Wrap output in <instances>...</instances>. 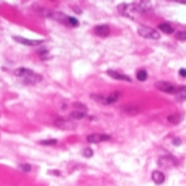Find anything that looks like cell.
<instances>
[{"mask_svg":"<svg viewBox=\"0 0 186 186\" xmlns=\"http://www.w3.org/2000/svg\"><path fill=\"white\" fill-rule=\"evenodd\" d=\"M14 75L17 78H20V79H23V82L26 85H37L42 80L41 75L33 72L31 69H27V68H18V69H16Z\"/></svg>","mask_w":186,"mask_h":186,"instance_id":"6da1fadb","label":"cell"},{"mask_svg":"<svg viewBox=\"0 0 186 186\" xmlns=\"http://www.w3.org/2000/svg\"><path fill=\"white\" fill-rule=\"evenodd\" d=\"M138 34L141 37H144V38H148V40H159L161 38V34L159 31H157V30H154V28H150V27H138Z\"/></svg>","mask_w":186,"mask_h":186,"instance_id":"7a4b0ae2","label":"cell"},{"mask_svg":"<svg viewBox=\"0 0 186 186\" xmlns=\"http://www.w3.org/2000/svg\"><path fill=\"white\" fill-rule=\"evenodd\" d=\"M119 13L127 18H134V16L137 14V11L134 9V4H126V3L119 6Z\"/></svg>","mask_w":186,"mask_h":186,"instance_id":"3957f363","label":"cell"},{"mask_svg":"<svg viewBox=\"0 0 186 186\" xmlns=\"http://www.w3.org/2000/svg\"><path fill=\"white\" fill-rule=\"evenodd\" d=\"M109 134H99V133H95V134H89L86 137L88 142H92V144H96V142H104V141H110Z\"/></svg>","mask_w":186,"mask_h":186,"instance_id":"277c9868","label":"cell"},{"mask_svg":"<svg viewBox=\"0 0 186 186\" xmlns=\"http://www.w3.org/2000/svg\"><path fill=\"white\" fill-rule=\"evenodd\" d=\"M17 42L23 45H28V47H35V45H41L44 40H28V38H24V37H18V35H14L13 37Z\"/></svg>","mask_w":186,"mask_h":186,"instance_id":"5b68a950","label":"cell"},{"mask_svg":"<svg viewBox=\"0 0 186 186\" xmlns=\"http://www.w3.org/2000/svg\"><path fill=\"white\" fill-rule=\"evenodd\" d=\"M155 86H157L158 90L165 92V93H176V90H178V89H176L172 83H169V82H158Z\"/></svg>","mask_w":186,"mask_h":186,"instance_id":"8992f818","label":"cell"},{"mask_svg":"<svg viewBox=\"0 0 186 186\" xmlns=\"http://www.w3.org/2000/svg\"><path fill=\"white\" fill-rule=\"evenodd\" d=\"M55 126L62 130H72L73 128V123L68 119H62V117H58L57 120H55Z\"/></svg>","mask_w":186,"mask_h":186,"instance_id":"52a82bcc","label":"cell"},{"mask_svg":"<svg viewBox=\"0 0 186 186\" xmlns=\"http://www.w3.org/2000/svg\"><path fill=\"white\" fill-rule=\"evenodd\" d=\"M134 9L137 13H145L151 10V3L148 0H141L138 3H134Z\"/></svg>","mask_w":186,"mask_h":186,"instance_id":"ba28073f","label":"cell"},{"mask_svg":"<svg viewBox=\"0 0 186 186\" xmlns=\"http://www.w3.org/2000/svg\"><path fill=\"white\" fill-rule=\"evenodd\" d=\"M158 164H159V166H162V168H171V166L176 165L178 162H176L175 158H172V157H161L159 159H158Z\"/></svg>","mask_w":186,"mask_h":186,"instance_id":"9c48e42d","label":"cell"},{"mask_svg":"<svg viewBox=\"0 0 186 186\" xmlns=\"http://www.w3.org/2000/svg\"><path fill=\"white\" fill-rule=\"evenodd\" d=\"M107 73H109V76L114 78V79L117 80H124V82H131V78L127 76V75H123V73L117 72V71H107Z\"/></svg>","mask_w":186,"mask_h":186,"instance_id":"30bf717a","label":"cell"},{"mask_svg":"<svg viewBox=\"0 0 186 186\" xmlns=\"http://www.w3.org/2000/svg\"><path fill=\"white\" fill-rule=\"evenodd\" d=\"M95 33L97 34L99 37H107L110 34V27L109 26H96Z\"/></svg>","mask_w":186,"mask_h":186,"instance_id":"8fae6325","label":"cell"},{"mask_svg":"<svg viewBox=\"0 0 186 186\" xmlns=\"http://www.w3.org/2000/svg\"><path fill=\"white\" fill-rule=\"evenodd\" d=\"M152 181L157 185H162L165 182V175L161 171H154L152 172Z\"/></svg>","mask_w":186,"mask_h":186,"instance_id":"7c38bea8","label":"cell"},{"mask_svg":"<svg viewBox=\"0 0 186 186\" xmlns=\"http://www.w3.org/2000/svg\"><path fill=\"white\" fill-rule=\"evenodd\" d=\"M121 111L128 114V116H134V114H137L140 111V109L137 106H124L121 107Z\"/></svg>","mask_w":186,"mask_h":186,"instance_id":"4fadbf2b","label":"cell"},{"mask_svg":"<svg viewBox=\"0 0 186 186\" xmlns=\"http://www.w3.org/2000/svg\"><path fill=\"white\" fill-rule=\"evenodd\" d=\"M120 97V92H113V93H110V95L106 96V104H113L119 100Z\"/></svg>","mask_w":186,"mask_h":186,"instance_id":"5bb4252c","label":"cell"},{"mask_svg":"<svg viewBox=\"0 0 186 186\" xmlns=\"http://www.w3.org/2000/svg\"><path fill=\"white\" fill-rule=\"evenodd\" d=\"M158 28H159V31H162V33H165V34L173 33V27H172L169 23H161L159 26H158Z\"/></svg>","mask_w":186,"mask_h":186,"instance_id":"9a60e30c","label":"cell"},{"mask_svg":"<svg viewBox=\"0 0 186 186\" xmlns=\"http://www.w3.org/2000/svg\"><path fill=\"white\" fill-rule=\"evenodd\" d=\"M85 116H86V113L79 111V110H73L72 113H71V119L72 120H82V119H85Z\"/></svg>","mask_w":186,"mask_h":186,"instance_id":"2e32d148","label":"cell"},{"mask_svg":"<svg viewBox=\"0 0 186 186\" xmlns=\"http://www.w3.org/2000/svg\"><path fill=\"white\" fill-rule=\"evenodd\" d=\"M168 121L171 124H179L182 121V116L181 114H172V116L168 117Z\"/></svg>","mask_w":186,"mask_h":186,"instance_id":"e0dca14e","label":"cell"},{"mask_svg":"<svg viewBox=\"0 0 186 186\" xmlns=\"http://www.w3.org/2000/svg\"><path fill=\"white\" fill-rule=\"evenodd\" d=\"M176 99L178 100H186V86L176 90Z\"/></svg>","mask_w":186,"mask_h":186,"instance_id":"ac0fdd59","label":"cell"},{"mask_svg":"<svg viewBox=\"0 0 186 186\" xmlns=\"http://www.w3.org/2000/svg\"><path fill=\"white\" fill-rule=\"evenodd\" d=\"M147 78H148V73H147V71L141 69L137 72V79L140 80V82H144V80H147Z\"/></svg>","mask_w":186,"mask_h":186,"instance_id":"d6986e66","label":"cell"},{"mask_svg":"<svg viewBox=\"0 0 186 186\" xmlns=\"http://www.w3.org/2000/svg\"><path fill=\"white\" fill-rule=\"evenodd\" d=\"M93 100H96V102L102 103V104H106V96L104 95H92L90 96Z\"/></svg>","mask_w":186,"mask_h":186,"instance_id":"ffe728a7","label":"cell"},{"mask_svg":"<svg viewBox=\"0 0 186 186\" xmlns=\"http://www.w3.org/2000/svg\"><path fill=\"white\" fill-rule=\"evenodd\" d=\"M73 107H75V110H79V111H83V113H88V107L85 106L83 103H75L73 104Z\"/></svg>","mask_w":186,"mask_h":186,"instance_id":"44dd1931","label":"cell"},{"mask_svg":"<svg viewBox=\"0 0 186 186\" xmlns=\"http://www.w3.org/2000/svg\"><path fill=\"white\" fill-rule=\"evenodd\" d=\"M41 145H57L58 144V141L55 138H49V140H42V141H40Z\"/></svg>","mask_w":186,"mask_h":186,"instance_id":"7402d4cb","label":"cell"},{"mask_svg":"<svg viewBox=\"0 0 186 186\" xmlns=\"http://www.w3.org/2000/svg\"><path fill=\"white\" fill-rule=\"evenodd\" d=\"M66 23H69L72 27L79 26V21H78V18H75V17H68V18H66Z\"/></svg>","mask_w":186,"mask_h":186,"instance_id":"603a6c76","label":"cell"},{"mask_svg":"<svg viewBox=\"0 0 186 186\" xmlns=\"http://www.w3.org/2000/svg\"><path fill=\"white\" fill-rule=\"evenodd\" d=\"M176 40L179 41H186V31H178V33L175 34Z\"/></svg>","mask_w":186,"mask_h":186,"instance_id":"cb8c5ba5","label":"cell"},{"mask_svg":"<svg viewBox=\"0 0 186 186\" xmlns=\"http://www.w3.org/2000/svg\"><path fill=\"white\" fill-rule=\"evenodd\" d=\"M18 169H21V171H24V172H30V171H31V165H28V164H20Z\"/></svg>","mask_w":186,"mask_h":186,"instance_id":"d4e9b609","label":"cell"},{"mask_svg":"<svg viewBox=\"0 0 186 186\" xmlns=\"http://www.w3.org/2000/svg\"><path fill=\"white\" fill-rule=\"evenodd\" d=\"M83 155H85V157H88V158H90L92 155H93V151H92L90 148H85V150H83Z\"/></svg>","mask_w":186,"mask_h":186,"instance_id":"484cf974","label":"cell"},{"mask_svg":"<svg viewBox=\"0 0 186 186\" xmlns=\"http://www.w3.org/2000/svg\"><path fill=\"white\" fill-rule=\"evenodd\" d=\"M179 75H181L182 78H186V69H181L179 71Z\"/></svg>","mask_w":186,"mask_h":186,"instance_id":"4316f807","label":"cell"},{"mask_svg":"<svg viewBox=\"0 0 186 186\" xmlns=\"http://www.w3.org/2000/svg\"><path fill=\"white\" fill-rule=\"evenodd\" d=\"M181 142H182V141H181L179 138H175V140H173V145H181Z\"/></svg>","mask_w":186,"mask_h":186,"instance_id":"83f0119b","label":"cell"},{"mask_svg":"<svg viewBox=\"0 0 186 186\" xmlns=\"http://www.w3.org/2000/svg\"><path fill=\"white\" fill-rule=\"evenodd\" d=\"M172 2H178V3H182V4H186V0H172Z\"/></svg>","mask_w":186,"mask_h":186,"instance_id":"f1b7e54d","label":"cell"}]
</instances>
